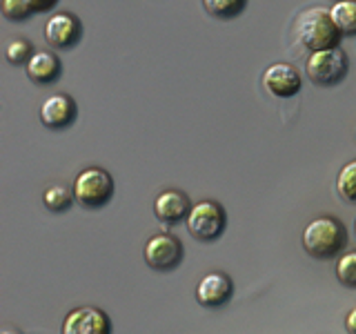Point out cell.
<instances>
[{
  "instance_id": "obj_1",
  "label": "cell",
  "mask_w": 356,
  "mask_h": 334,
  "mask_svg": "<svg viewBox=\"0 0 356 334\" xmlns=\"http://www.w3.org/2000/svg\"><path fill=\"white\" fill-rule=\"evenodd\" d=\"M348 245V230L334 216H318L303 230V248L309 256L321 261L337 259Z\"/></svg>"
},
{
  "instance_id": "obj_2",
  "label": "cell",
  "mask_w": 356,
  "mask_h": 334,
  "mask_svg": "<svg viewBox=\"0 0 356 334\" xmlns=\"http://www.w3.org/2000/svg\"><path fill=\"white\" fill-rule=\"evenodd\" d=\"M296 38L312 54V51L339 47L343 33L339 31L337 25H334L330 9L312 7V9L303 11L296 20Z\"/></svg>"
},
{
  "instance_id": "obj_3",
  "label": "cell",
  "mask_w": 356,
  "mask_h": 334,
  "mask_svg": "<svg viewBox=\"0 0 356 334\" xmlns=\"http://www.w3.org/2000/svg\"><path fill=\"white\" fill-rule=\"evenodd\" d=\"M74 198L85 209L105 207L114 196V178L103 167H87L74 181Z\"/></svg>"
},
{
  "instance_id": "obj_4",
  "label": "cell",
  "mask_w": 356,
  "mask_h": 334,
  "mask_svg": "<svg viewBox=\"0 0 356 334\" xmlns=\"http://www.w3.org/2000/svg\"><path fill=\"white\" fill-rule=\"evenodd\" d=\"M350 70L348 54L341 47L312 51L305 61V74L318 87H334L339 85Z\"/></svg>"
},
{
  "instance_id": "obj_5",
  "label": "cell",
  "mask_w": 356,
  "mask_h": 334,
  "mask_svg": "<svg viewBox=\"0 0 356 334\" xmlns=\"http://www.w3.org/2000/svg\"><path fill=\"white\" fill-rule=\"evenodd\" d=\"M187 232L196 241H216L227 225V214L216 200H200L189 212Z\"/></svg>"
},
{
  "instance_id": "obj_6",
  "label": "cell",
  "mask_w": 356,
  "mask_h": 334,
  "mask_svg": "<svg viewBox=\"0 0 356 334\" xmlns=\"http://www.w3.org/2000/svg\"><path fill=\"white\" fill-rule=\"evenodd\" d=\"M145 263L156 272H172L183 261V243L178 241L174 234H154V237L145 243Z\"/></svg>"
},
{
  "instance_id": "obj_7",
  "label": "cell",
  "mask_w": 356,
  "mask_h": 334,
  "mask_svg": "<svg viewBox=\"0 0 356 334\" xmlns=\"http://www.w3.org/2000/svg\"><path fill=\"white\" fill-rule=\"evenodd\" d=\"M60 334H111V319L96 305H81L67 312Z\"/></svg>"
},
{
  "instance_id": "obj_8",
  "label": "cell",
  "mask_w": 356,
  "mask_h": 334,
  "mask_svg": "<svg viewBox=\"0 0 356 334\" xmlns=\"http://www.w3.org/2000/svg\"><path fill=\"white\" fill-rule=\"evenodd\" d=\"M83 36V22L72 11H58L44 22V40L54 49H72Z\"/></svg>"
},
{
  "instance_id": "obj_9",
  "label": "cell",
  "mask_w": 356,
  "mask_h": 334,
  "mask_svg": "<svg viewBox=\"0 0 356 334\" xmlns=\"http://www.w3.org/2000/svg\"><path fill=\"white\" fill-rule=\"evenodd\" d=\"M265 89L276 98H292L303 87V78L294 65L289 63H274L263 74Z\"/></svg>"
},
{
  "instance_id": "obj_10",
  "label": "cell",
  "mask_w": 356,
  "mask_h": 334,
  "mask_svg": "<svg viewBox=\"0 0 356 334\" xmlns=\"http://www.w3.org/2000/svg\"><path fill=\"white\" fill-rule=\"evenodd\" d=\"M78 116V105L72 96L67 94H54L44 98L40 105V122L49 129H65L76 122Z\"/></svg>"
},
{
  "instance_id": "obj_11",
  "label": "cell",
  "mask_w": 356,
  "mask_h": 334,
  "mask_svg": "<svg viewBox=\"0 0 356 334\" xmlns=\"http://www.w3.org/2000/svg\"><path fill=\"white\" fill-rule=\"evenodd\" d=\"M234 296V281L225 272H209L196 285V301L205 308H220Z\"/></svg>"
},
{
  "instance_id": "obj_12",
  "label": "cell",
  "mask_w": 356,
  "mask_h": 334,
  "mask_svg": "<svg viewBox=\"0 0 356 334\" xmlns=\"http://www.w3.org/2000/svg\"><path fill=\"white\" fill-rule=\"evenodd\" d=\"M192 203L185 192L181 189H165L154 200V216L163 223H178L189 216L192 212Z\"/></svg>"
},
{
  "instance_id": "obj_13",
  "label": "cell",
  "mask_w": 356,
  "mask_h": 334,
  "mask_svg": "<svg viewBox=\"0 0 356 334\" xmlns=\"http://www.w3.org/2000/svg\"><path fill=\"white\" fill-rule=\"evenodd\" d=\"M25 72H27L31 83H36L40 87H47V85L58 81L63 67H60L58 56H56L54 51H33L29 63L25 65Z\"/></svg>"
},
{
  "instance_id": "obj_14",
  "label": "cell",
  "mask_w": 356,
  "mask_h": 334,
  "mask_svg": "<svg viewBox=\"0 0 356 334\" xmlns=\"http://www.w3.org/2000/svg\"><path fill=\"white\" fill-rule=\"evenodd\" d=\"M330 14L343 36H356V0H337Z\"/></svg>"
},
{
  "instance_id": "obj_15",
  "label": "cell",
  "mask_w": 356,
  "mask_h": 334,
  "mask_svg": "<svg viewBox=\"0 0 356 334\" xmlns=\"http://www.w3.org/2000/svg\"><path fill=\"white\" fill-rule=\"evenodd\" d=\"M74 189L70 187H65L60 183H56V185H49L47 189H44V194H42V203L44 207H47L49 212H65L67 207H70L74 203Z\"/></svg>"
},
{
  "instance_id": "obj_16",
  "label": "cell",
  "mask_w": 356,
  "mask_h": 334,
  "mask_svg": "<svg viewBox=\"0 0 356 334\" xmlns=\"http://www.w3.org/2000/svg\"><path fill=\"white\" fill-rule=\"evenodd\" d=\"M203 7L214 18L229 20L243 14V9L248 7V0H203Z\"/></svg>"
},
{
  "instance_id": "obj_17",
  "label": "cell",
  "mask_w": 356,
  "mask_h": 334,
  "mask_svg": "<svg viewBox=\"0 0 356 334\" xmlns=\"http://www.w3.org/2000/svg\"><path fill=\"white\" fill-rule=\"evenodd\" d=\"M337 189L343 200L356 205V161L343 165V170L339 172V178H337Z\"/></svg>"
},
{
  "instance_id": "obj_18",
  "label": "cell",
  "mask_w": 356,
  "mask_h": 334,
  "mask_svg": "<svg viewBox=\"0 0 356 334\" xmlns=\"http://www.w3.org/2000/svg\"><path fill=\"white\" fill-rule=\"evenodd\" d=\"M337 278L345 287L356 289V250H348L337 261Z\"/></svg>"
},
{
  "instance_id": "obj_19",
  "label": "cell",
  "mask_w": 356,
  "mask_h": 334,
  "mask_svg": "<svg viewBox=\"0 0 356 334\" xmlns=\"http://www.w3.org/2000/svg\"><path fill=\"white\" fill-rule=\"evenodd\" d=\"M5 56L11 65H27L29 58L33 56V47H31V42L25 38H14V40L7 42Z\"/></svg>"
},
{
  "instance_id": "obj_20",
  "label": "cell",
  "mask_w": 356,
  "mask_h": 334,
  "mask_svg": "<svg viewBox=\"0 0 356 334\" xmlns=\"http://www.w3.org/2000/svg\"><path fill=\"white\" fill-rule=\"evenodd\" d=\"M33 14L29 0H3V16L7 20H25Z\"/></svg>"
},
{
  "instance_id": "obj_21",
  "label": "cell",
  "mask_w": 356,
  "mask_h": 334,
  "mask_svg": "<svg viewBox=\"0 0 356 334\" xmlns=\"http://www.w3.org/2000/svg\"><path fill=\"white\" fill-rule=\"evenodd\" d=\"M29 5L33 9V14H44V11H51L58 0H29Z\"/></svg>"
},
{
  "instance_id": "obj_22",
  "label": "cell",
  "mask_w": 356,
  "mask_h": 334,
  "mask_svg": "<svg viewBox=\"0 0 356 334\" xmlns=\"http://www.w3.org/2000/svg\"><path fill=\"white\" fill-rule=\"evenodd\" d=\"M345 330L350 334H356V308H352L348 312V317H345Z\"/></svg>"
},
{
  "instance_id": "obj_23",
  "label": "cell",
  "mask_w": 356,
  "mask_h": 334,
  "mask_svg": "<svg viewBox=\"0 0 356 334\" xmlns=\"http://www.w3.org/2000/svg\"><path fill=\"white\" fill-rule=\"evenodd\" d=\"M0 334H22L18 328H3V330H0Z\"/></svg>"
},
{
  "instance_id": "obj_24",
  "label": "cell",
  "mask_w": 356,
  "mask_h": 334,
  "mask_svg": "<svg viewBox=\"0 0 356 334\" xmlns=\"http://www.w3.org/2000/svg\"><path fill=\"white\" fill-rule=\"evenodd\" d=\"M354 228H356V221H354Z\"/></svg>"
}]
</instances>
